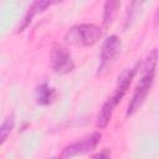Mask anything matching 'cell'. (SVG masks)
<instances>
[{
	"mask_svg": "<svg viewBox=\"0 0 159 159\" xmlns=\"http://www.w3.org/2000/svg\"><path fill=\"white\" fill-rule=\"evenodd\" d=\"M122 51V41L118 36L111 35L107 37L102 45L101 50V62L97 70V76H104L107 75L112 66L116 63L118 56Z\"/></svg>",
	"mask_w": 159,
	"mask_h": 159,
	"instance_id": "obj_3",
	"label": "cell"
},
{
	"mask_svg": "<svg viewBox=\"0 0 159 159\" xmlns=\"http://www.w3.org/2000/svg\"><path fill=\"white\" fill-rule=\"evenodd\" d=\"M135 72H137V67H134V68H127V70H124L118 76L117 87H116L113 94L111 96V98L114 101L116 104H119V102L122 101V98L127 93V91H128V88H129V86L132 83V80L135 76Z\"/></svg>",
	"mask_w": 159,
	"mask_h": 159,
	"instance_id": "obj_6",
	"label": "cell"
},
{
	"mask_svg": "<svg viewBox=\"0 0 159 159\" xmlns=\"http://www.w3.org/2000/svg\"><path fill=\"white\" fill-rule=\"evenodd\" d=\"M99 140H101V133L99 132H93V133L83 137L80 140L66 145L62 149V152L60 154V158H72V157L86 154V153L93 150L98 145Z\"/></svg>",
	"mask_w": 159,
	"mask_h": 159,
	"instance_id": "obj_4",
	"label": "cell"
},
{
	"mask_svg": "<svg viewBox=\"0 0 159 159\" xmlns=\"http://www.w3.org/2000/svg\"><path fill=\"white\" fill-rule=\"evenodd\" d=\"M51 66L56 73L67 75L73 71L75 62L67 48L60 45H55L51 50Z\"/></svg>",
	"mask_w": 159,
	"mask_h": 159,
	"instance_id": "obj_5",
	"label": "cell"
},
{
	"mask_svg": "<svg viewBox=\"0 0 159 159\" xmlns=\"http://www.w3.org/2000/svg\"><path fill=\"white\" fill-rule=\"evenodd\" d=\"M120 6V0H106L103 7V25L108 27L114 21Z\"/></svg>",
	"mask_w": 159,
	"mask_h": 159,
	"instance_id": "obj_10",
	"label": "cell"
},
{
	"mask_svg": "<svg viewBox=\"0 0 159 159\" xmlns=\"http://www.w3.org/2000/svg\"><path fill=\"white\" fill-rule=\"evenodd\" d=\"M14 125H15V118H14V116L7 117V118L0 124V145L7 139V137H9V134L11 133Z\"/></svg>",
	"mask_w": 159,
	"mask_h": 159,
	"instance_id": "obj_11",
	"label": "cell"
},
{
	"mask_svg": "<svg viewBox=\"0 0 159 159\" xmlns=\"http://www.w3.org/2000/svg\"><path fill=\"white\" fill-rule=\"evenodd\" d=\"M109 155H111L109 150H108V149H103V152H101V153H98V154H93L92 158H108Z\"/></svg>",
	"mask_w": 159,
	"mask_h": 159,
	"instance_id": "obj_13",
	"label": "cell"
},
{
	"mask_svg": "<svg viewBox=\"0 0 159 159\" xmlns=\"http://www.w3.org/2000/svg\"><path fill=\"white\" fill-rule=\"evenodd\" d=\"M63 0H53V4H58V2H62Z\"/></svg>",
	"mask_w": 159,
	"mask_h": 159,
	"instance_id": "obj_14",
	"label": "cell"
},
{
	"mask_svg": "<svg viewBox=\"0 0 159 159\" xmlns=\"http://www.w3.org/2000/svg\"><path fill=\"white\" fill-rule=\"evenodd\" d=\"M157 60H158V51L157 48H153L148 57L145 58L144 63H143V75L134 89V93L132 96V101L128 106L127 113L125 116H133L144 103V101L147 99L153 83H154V78H155V70H157Z\"/></svg>",
	"mask_w": 159,
	"mask_h": 159,
	"instance_id": "obj_1",
	"label": "cell"
},
{
	"mask_svg": "<svg viewBox=\"0 0 159 159\" xmlns=\"http://www.w3.org/2000/svg\"><path fill=\"white\" fill-rule=\"evenodd\" d=\"M144 0H132L130 5L128 6V11H127V17H125V27H128L130 25V22L134 20V17L138 14V10L142 7Z\"/></svg>",
	"mask_w": 159,
	"mask_h": 159,
	"instance_id": "obj_12",
	"label": "cell"
},
{
	"mask_svg": "<svg viewBox=\"0 0 159 159\" xmlns=\"http://www.w3.org/2000/svg\"><path fill=\"white\" fill-rule=\"evenodd\" d=\"M116 107H117V104L114 103V101L111 97L102 104V107H101V109L97 114V123H96L99 129H103L108 125Z\"/></svg>",
	"mask_w": 159,
	"mask_h": 159,
	"instance_id": "obj_8",
	"label": "cell"
},
{
	"mask_svg": "<svg viewBox=\"0 0 159 159\" xmlns=\"http://www.w3.org/2000/svg\"><path fill=\"white\" fill-rule=\"evenodd\" d=\"M55 97H56V91L48 83L45 82L41 86H39L36 91V101L40 106H48L50 103L53 102Z\"/></svg>",
	"mask_w": 159,
	"mask_h": 159,
	"instance_id": "obj_9",
	"label": "cell"
},
{
	"mask_svg": "<svg viewBox=\"0 0 159 159\" xmlns=\"http://www.w3.org/2000/svg\"><path fill=\"white\" fill-rule=\"evenodd\" d=\"M102 29L94 24H81L72 26L66 32L65 41L70 45L89 47L102 37Z\"/></svg>",
	"mask_w": 159,
	"mask_h": 159,
	"instance_id": "obj_2",
	"label": "cell"
},
{
	"mask_svg": "<svg viewBox=\"0 0 159 159\" xmlns=\"http://www.w3.org/2000/svg\"><path fill=\"white\" fill-rule=\"evenodd\" d=\"M52 4H53V0H34L32 4H31V6L29 7V10H27V12H26V15H25V17H24V20H22V24H21L20 27H19V32L24 31V30L31 24L32 19H34L37 14L43 12V11H45L48 6H51Z\"/></svg>",
	"mask_w": 159,
	"mask_h": 159,
	"instance_id": "obj_7",
	"label": "cell"
}]
</instances>
